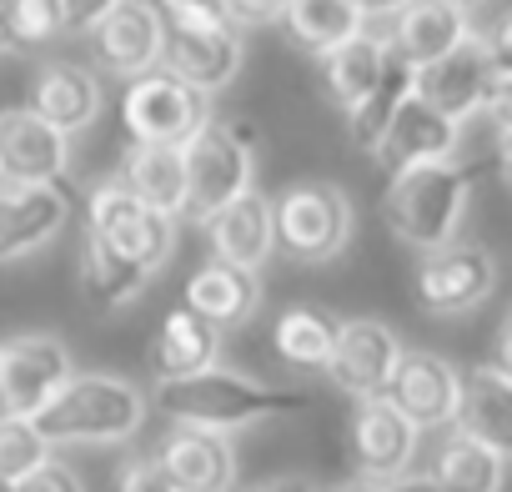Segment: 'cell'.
Returning a JSON list of instances; mask_svg holds the SVG:
<instances>
[{
  "instance_id": "cell-1",
  "label": "cell",
  "mask_w": 512,
  "mask_h": 492,
  "mask_svg": "<svg viewBox=\"0 0 512 492\" xmlns=\"http://www.w3.org/2000/svg\"><path fill=\"white\" fill-rule=\"evenodd\" d=\"M156 407L181 422V427H211V432H241L262 417H282V412H302L297 392H282L272 382H256L236 367H201L191 377H171L156 387Z\"/></svg>"
},
{
  "instance_id": "cell-2",
  "label": "cell",
  "mask_w": 512,
  "mask_h": 492,
  "mask_svg": "<svg viewBox=\"0 0 512 492\" xmlns=\"http://www.w3.org/2000/svg\"><path fill=\"white\" fill-rule=\"evenodd\" d=\"M467 191H472V171L457 161L402 166V171H392V186L382 196V221L407 246L432 252V246H447L457 236L462 211H467Z\"/></svg>"
},
{
  "instance_id": "cell-3",
  "label": "cell",
  "mask_w": 512,
  "mask_h": 492,
  "mask_svg": "<svg viewBox=\"0 0 512 492\" xmlns=\"http://www.w3.org/2000/svg\"><path fill=\"white\" fill-rule=\"evenodd\" d=\"M146 422V397L126 377H71L41 412L36 427L61 447V442H126Z\"/></svg>"
},
{
  "instance_id": "cell-4",
  "label": "cell",
  "mask_w": 512,
  "mask_h": 492,
  "mask_svg": "<svg viewBox=\"0 0 512 492\" xmlns=\"http://www.w3.org/2000/svg\"><path fill=\"white\" fill-rule=\"evenodd\" d=\"M277 221V252L292 262H332L352 241V196L337 181H297L272 201Z\"/></svg>"
},
{
  "instance_id": "cell-5",
  "label": "cell",
  "mask_w": 512,
  "mask_h": 492,
  "mask_svg": "<svg viewBox=\"0 0 512 492\" xmlns=\"http://www.w3.org/2000/svg\"><path fill=\"white\" fill-rule=\"evenodd\" d=\"M181 151H186V211H181L186 221L206 226L221 206L251 191V151L231 126L206 121Z\"/></svg>"
},
{
  "instance_id": "cell-6",
  "label": "cell",
  "mask_w": 512,
  "mask_h": 492,
  "mask_svg": "<svg viewBox=\"0 0 512 492\" xmlns=\"http://www.w3.org/2000/svg\"><path fill=\"white\" fill-rule=\"evenodd\" d=\"M86 231L106 236L116 252H126L131 262H141L146 272H161L171 246H176V216L146 206L126 181H101L91 191V211H86Z\"/></svg>"
},
{
  "instance_id": "cell-7",
  "label": "cell",
  "mask_w": 512,
  "mask_h": 492,
  "mask_svg": "<svg viewBox=\"0 0 512 492\" xmlns=\"http://www.w3.org/2000/svg\"><path fill=\"white\" fill-rule=\"evenodd\" d=\"M121 116H126L131 141L186 146V141L211 121V106H206V91L186 86L181 76H171V71H146V76H131L126 101H121Z\"/></svg>"
},
{
  "instance_id": "cell-8",
  "label": "cell",
  "mask_w": 512,
  "mask_h": 492,
  "mask_svg": "<svg viewBox=\"0 0 512 492\" xmlns=\"http://www.w3.org/2000/svg\"><path fill=\"white\" fill-rule=\"evenodd\" d=\"M71 377H76V362L61 337L51 332L0 337V412L36 417Z\"/></svg>"
},
{
  "instance_id": "cell-9",
  "label": "cell",
  "mask_w": 512,
  "mask_h": 492,
  "mask_svg": "<svg viewBox=\"0 0 512 492\" xmlns=\"http://www.w3.org/2000/svg\"><path fill=\"white\" fill-rule=\"evenodd\" d=\"M497 287V257L477 241H447L432 246L417 267V302L432 317H462L482 307Z\"/></svg>"
},
{
  "instance_id": "cell-10",
  "label": "cell",
  "mask_w": 512,
  "mask_h": 492,
  "mask_svg": "<svg viewBox=\"0 0 512 492\" xmlns=\"http://www.w3.org/2000/svg\"><path fill=\"white\" fill-rule=\"evenodd\" d=\"M492 76H497V66H492V46H487L482 36H467V41L452 46L447 56L417 66L412 91H417L427 106H437L442 116L467 121V116H477V111L487 106Z\"/></svg>"
},
{
  "instance_id": "cell-11",
  "label": "cell",
  "mask_w": 512,
  "mask_h": 492,
  "mask_svg": "<svg viewBox=\"0 0 512 492\" xmlns=\"http://www.w3.org/2000/svg\"><path fill=\"white\" fill-rule=\"evenodd\" d=\"M402 362V342L387 322L357 317V322H337V342L327 357V377L347 392V397H382L392 387V372Z\"/></svg>"
},
{
  "instance_id": "cell-12",
  "label": "cell",
  "mask_w": 512,
  "mask_h": 492,
  "mask_svg": "<svg viewBox=\"0 0 512 492\" xmlns=\"http://www.w3.org/2000/svg\"><path fill=\"white\" fill-rule=\"evenodd\" d=\"M417 437L422 427L382 392V397H362L352 412V462L362 477L372 482H392L412 467L417 457Z\"/></svg>"
},
{
  "instance_id": "cell-13",
  "label": "cell",
  "mask_w": 512,
  "mask_h": 492,
  "mask_svg": "<svg viewBox=\"0 0 512 492\" xmlns=\"http://www.w3.org/2000/svg\"><path fill=\"white\" fill-rule=\"evenodd\" d=\"M71 166V136L51 126L36 106L21 111H0V181H61Z\"/></svg>"
},
{
  "instance_id": "cell-14",
  "label": "cell",
  "mask_w": 512,
  "mask_h": 492,
  "mask_svg": "<svg viewBox=\"0 0 512 492\" xmlns=\"http://www.w3.org/2000/svg\"><path fill=\"white\" fill-rule=\"evenodd\" d=\"M96 61L111 76H146L166 56V11L156 0H121V6L91 31Z\"/></svg>"
},
{
  "instance_id": "cell-15",
  "label": "cell",
  "mask_w": 512,
  "mask_h": 492,
  "mask_svg": "<svg viewBox=\"0 0 512 492\" xmlns=\"http://www.w3.org/2000/svg\"><path fill=\"white\" fill-rule=\"evenodd\" d=\"M71 201L61 191V181H41V186H21V181H0V262L31 257L66 226Z\"/></svg>"
},
{
  "instance_id": "cell-16",
  "label": "cell",
  "mask_w": 512,
  "mask_h": 492,
  "mask_svg": "<svg viewBox=\"0 0 512 492\" xmlns=\"http://www.w3.org/2000/svg\"><path fill=\"white\" fill-rule=\"evenodd\" d=\"M161 66L171 76H181L186 86L216 96L241 71V36H236V26H166Z\"/></svg>"
},
{
  "instance_id": "cell-17",
  "label": "cell",
  "mask_w": 512,
  "mask_h": 492,
  "mask_svg": "<svg viewBox=\"0 0 512 492\" xmlns=\"http://www.w3.org/2000/svg\"><path fill=\"white\" fill-rule=\"evenodd\" d=\"M457 141H462V121L442 116L437 106H427V101L412 91V96L392 111V121H387V131H382V141H377L372 156H377L387 171H402V166H417V161H452Z\"/></svg>"
},
{
  "instance_id": "cell-18",
  "label": "cell",
  "mask_w": 512,
  "mask_h": 492,
  "mask_svg": "<svg viewBox=\"0 0 512 492\" xmlns=\"http://www.w3.org/2000/svg\"><path fill=\"white\" fill-rule=\"evenodd\" d=\"M457 392H462V372L432 352H402L397 372H392V387L387 397L422 427V432H437V427H452L457 417Z\"/></svg>"
},
{
  "instance_id": "cell-19",
  "label": "cell",
  "mask_w": 512,
  "mask_h": 492,
  "mask_svg": "<svg viewBox=\"0 0 512 492\" xmlns=\"http://www.w3.org/2000/svg\"><path fill=\"white\" fill-rule=\"evenodd\" d=\"M161 467L171 472L176 492H231L236 487V452H231V432H211V427H181L161 442Z\"/></svg>"
},
{
  "instance_id": "cell-20",
  "label": "cell",
  "mask_w": 512,
  "mask_h": 492,
  "mask_svg": "<svg viewBox=\"0 0 512 492\" xmlns=\"http://www.w3.org/2000/svg\"><path fill=\"white\" fill-rule=\"evenodd\" d=\"M457 432L487 442L492 452H502L512 462V377L497 372L492 362L462 372V392H457Z\"/></svg>"
},
{
  "instance_id": "cell-21",
  "label": "cell",
  "mask_w": 512,
  "mask_h": 492,
  "mask_svg": "<svg viewBox=\"0 0 512 492\" xmlns=\"http://www.w3.org/2000/svg\"><path fill=\"white\" fill-rule=\"evenodd\" d=\"M211 236V257L216 262H236V267H262L277 252V221H272V201L241 191L231 206H221L206 221Z\"/></svg>"
},
{
  "instance_id": "cell-22",
  "label": "cell",
  "mask_w": 512,
  "mask_h": 492,
  "mask_svg": "<svg viewBox=\"0 0 512 492\" xmlns=\"http://www.w3.org/2000/svg\"><path fill=\"white\" fill-rule=\"evenodd\" d=\"M472 36V21L457 0H412V6L397 16L392 31V51L407 66H427L437 56H447L452 46H462Z\"/></svg>"
},
{
  "instance_id": "cell-23",
  "label": "cell",
  "mask_w": 512,
  "mask_h": 492,
  "mask_svg": "<svg viewBox=\"0 0 512 492\" xmlns=\"http://www.w3.org/2000/svg\"><path fill=\"white\" fill-rule=\"evenodd\" d=\"M221 357V327L211 317H201L196 307H176L166 312L156 342H151V367L161 382L171 377H191L201 367H211Z\"/></svg>"
},
{
  "instance_id": "cell-24",
  "label": "cell",
  "mask_w": 512,
  "mask_h": 492,
  "mask_svg": "<svg viewBox=\"0 0 512 492\" xmlns=\"http://www.w3.org/2000/svg\"><path fill=\"white\" fill-rule=\"evenodd\" d=\"M186 307H196V312L211 317L216 327H241V322H251V312L262 307V282H256V267L206 262V267L186 282Z\"/></svg>"
},
{
  "instance_id": "cell-25",
  "label": "cell",
  "mask_w": 512,
  "mask_h": 492,
  "mask_svg": "<svg viewBox=\"0 0 512 492\" xmlns=\"http://www.w3.org/2000/svg\"><path fill=\"white\" fill-rule=\"evenodd\" d=\"M387 56H392V41H377L367 31H357L352 41L332 46L322 56V91H327V101L337 111H357L372 96V86L382 81Z\"/></svg>"
},
{
  "instance_id": "cell-26",
  "label": "cell",
  "mask_w": 512,
  "mask_h": 492,
  "mask_svg": "<svg viewBox=\"0 0 512 492\" xmlns=\"http://www.w3.org/2000/svg\"><path fill=\"white\" fill-rule=\"evenodd\" d=\"M146 287H151V272H146L141 262H131L126 252H116L106 236L86 231V241H81V292H86L91 307L121 312V307H131Z\"/></svg>"
},
{
  "instance_id": "cell-27",
  "label": "cell",
  "mask_w": 512,
  "mask_h": 492,
  "mask_svg": "<svg viewBox=\"0 0 512 492\" xmlns=\"http://www.w3.org/2000/svg\"><path fill=\"white\" fill-rule=\"evenodd\" d=\"M31 106H36L51 126H61L66 136H76V131H86V126L101 116V81H96L86 66L56 61V66H46V71L36 76Z\"/></svg>"
},
{
  "instance_id": "cell-28",
  "label": "cell",
  "mask_w": 512,
  "mask_h": 492,
  "mask_svg": "<svg viewBox=\"0 0 512 492\" xmlns=\"http://www.w3.org/2000/svg\"><path fill=\"white\" fill-rule=\"evenodd\" d=\"M146 206L181 216L186 211V151L161 146V141H131L126 151V176H121Z\"/></svg>"
},
{
  "instance_id": "cell-29",
  "label": "cell",
  "mask_w": 512,
  "mask_h": 492,
  "mask_svg": "<svg viewBox=\"0 0 512 492\" xmlns=\"http://www.w3.org/2000/svg\"><path fill=\"white\" fill-rule=\"evenodd\" d=\"M502 472H507V457L467 432H452L432 457V477L447 482L452 492H502Z\"/></svg>"
},
{
  "instance_id": "cell-30",
  "label": "cell",
  "mask_w": 512,
  "mask_h": 492,
  "mask_svg": "<svg viewBox=\"0 0 512 492\" xmlns=\"http://www.w3.org/2000/svg\"><path fill=\"white\" fill-rule=\"evenodd\" d=\"M282 21H287L292 41L312 56H327L332 46H342L362 31V11L352 0H287Z\"/></svg>"
},
{
  "instance_id": "cell-31",
  "label": "cell",
  "mask_w": 512,
  "mask_h": 492,
  "mask_svg": "<svg viewBox=\"0 0 512 492\" xmlns=\"http://www.w3.org/2000/svg\"><path fill=\"white\" fill-rule=\"evenodd\" d=\"M332 342H337V322L317 307H292L277 317L272 327V347L287 367H322L327 372V357H332Z\"/></svg>"
},
{
  "instance_id": "cell-32",
  "label": "cell",
  "mask_w": 512,
  "mask_h": 492,
  "mask_svg": "<svg viewBox=\"0 0 512 492\" xmlns=\"http://www.w3.org/2000/svg\"><path fill=\"white\" fill-rule=\"evenodd\" d=\"M412 81H417V66H407V61L392 51V56H387L382 81L372 86V96H367L357 111H347V131H352V141H357L362 151H377V141H382V131H387L392 111L412 96Z\"/></svg>"
},
{
  "instance_id": "cell-33",
  "label": "cell",
  "mask_w": 512,
  "mask_h": 492,
  "mask_svg": "<svg viewBox=\"0 0 512 492\" xmlns=\"http://www.w3.org/2000/svg\"><path fill=\"white\" fill-rule=\"evenodd\" d=\"M51 437L36 427V417H16V412H0V472L6 477H26L51 457Z\"/></svg>"
},
{
  "instance_id": "cell-34",
  "label": "cell",
  "mask_w": 512,
  "mask_h": 492,
  "mask_svg": "<svg viewBox=\"0 0 512 492\" xmlns=\"http://www.w3.org/2000/svg\"><path fill=\"white\" fill-rule=\"evenodd\" d=\"M11 26H16V46H46L66 36V11L61 0H11Z\"/></svg>"
},
{
  "instance_id": "cell-35",
  "label": "cell",
  "mask_w": 512,
  "mask_h": 492,
  "mask_svg": "<svg viewBox=\"0 0 512 492\" xmlns=\"http://www.w3.org/2000/svg\"><path fill=\"white\" fill-rule=\"evenodd\" d=\"M171 26H236L231 0H156Z\"/></svg>"
},
{
  "instance_id": "cell-36",
  "label": "cell",
  "mask_w": 512,
  "mask_h": 492,
  "mask_svg": "<svg viewBox=\"0 0 512 492\" xmlns=\"http://www.w3.org/2000/svg\"><path fill=\"white\" fill-rule=\"evenodd\" d=\"M116 492H176V482H171V472L161 467V457L151 452V457H131V462L121 467Z\"/></svg>"
},
{
  "instance_id": "cell-37",
  "label": "cell",
  "mask_w": 512,
  "mask_h": 492,
  "mask_svg": "<svg viewBox=\"0 0 512 492\" xmlns=\"http://www.w3.org/2000/svg\"><path fill=\"white\" fill-rule=\"evenodd\" d=\"M16 492H86V487H81V477H76L66 462L46 457L36 472H26V477L16 482Z\"/></svg>"
},
{
  "instance_id": "cell-38",
  "label": "cell",
  "mask_w": 512,
  "mask_h": 492,
  "mask_svg": "<svg viewBox=\"0 0 512 492\" xmlns=\"http://www.w3.org/2000/svg\"><path fill=\"white\" fill-rule=\"evenodd\" d=\"M116 6H121V0H61V11H66V31H76V36L86 31V36H91V31H96Z\"/></svg>"
},
{
  "instance_id": "cell-39",
  "label": "cell",
  "mask_w": 512,
  "mask_h": 492,
  "mask_svg": "<svg viewBox=\"0 0 512 492\" xmlns=\"http://www.w3.org/2000/svg\"><path fill=\"white\" fill-rule=\"evenodd\" d=\"M231 16L246 26H267V21L287 16V0H231Z\"/></svg>"
},
{
  "instance_id": "cell-40",
  "label": "cell",
  "mask_w": 512,
  "mask_h": 492,
  "mask_svg": "<svg viewBox=\"0 0 512 492\" xmlns=\"http://www.w3.org/2000/svg\"><path fill=\"white\" fill-rule=\"evenodd\" d=\"M497 131H512V76H492V91H487V106H482Z\"/></svg>"
},
{
  "instance_id": "cell-41",
  "label": "cell",
  "mask_w": 512,
  "mask_h": 492,
  "mask_svg": "<svg viewBox=\"0 0 512 492\" xmlns=\"http://www.w3.org/2000/svg\"><path fill=\"white\" fill-rule=\"evenodd\" d=\"M487 46H492V66H497V76H512V16L497 26V36H492Z\"/></svg>"
},
{
  "instance_id": "cell-42",
  "label": "cell",
  "mask_w": 512,
  "mask_h": 492,
  "mask_svg": "<svg viewBox=\"0 0 512 492\" xmlns=\"http://www.w3.org/2000/svg\"><path fill=\"white\" fill-rule=\"evenodd\" d=\"M492 367L512 377V307H507V317H502V327H497V342H492Z\"/></svg>"
},
{
  "instance_id": "cell-43",
  "label": "cell",
  "mask_w": 512,
  "mask_h": 492,
  "mask_svg": "<svg viewBox=\"0 0 512 492\" xmlns=\"http://www.w3.org/2000/svg\"><path fill=\"white\" fill-rule=\"evenodd\" d=\"M352 6L362 11V21H392L412 6V0H352Z\"/></svg>"
},
{
  "instance_id": "cell-44",
  "label": "cell",
  "mask_w": 512,
  "mask_h": 492,
  "mask_svg": "<svg viewBox=\"0 0 512 492\" xmlns=\"http://www.w3.org/2000/svg\"><path fill=\"white\" fill-rule=\"evenodd\" d=\"M387 492H452V487H447V482H437L432 472H417V477H407V472H402V477H392V482H387Z\"/></svg>"
},
{
  "instance_id": "cell-45",
  "label": "cell",
  "mask_w": 512,
  "mask_h": 492,
  "mask_svg": "<svg viewBox=\"0 0 512 492\" xmlns=\"http://www.w3.org/2000/svg\"><path fill=\"white\" fill-rule=\"evenodd\" d=\"M497 171L512 186V131H497Z\"/></svg>"
},
{
  "instance_id": "cell-46",
  "label": "cell",
  "mask_w": 512,
  "mask_h": 492,
  "mask_svg": "<svg viewBox=\"0 0 512 492\" xmlns=\"http://www.w3.org/2000/svg\"><path fill=\"white\" fill-rule=\"evenodd\" d=\"M16 51V26H11V0H0V56Z\"/></svg>"
},
{
  "instance_id": "cell-47",
  "label": "cell",
  "mask_w": 512,
  "mask_h": 492,
  "mask_svg": "<svg viewBox=\"0 0 512 492\" xmlns=\"http://www.w3.org/2000/svg\"><path fill=\"white\" fill-rule=\"evenodd\" d=\"M246 492H307L302 477H287V482H267V487H246Z\"/></svg>"
},
{
  "instance_id": "cell-48",
  "label": "cell",
  "mask_w": 512,
  "mask_h": 492,
  "mask_svg": "<svg viewBox=\"0 0 512 492\" xmlns=\"http://www.w3.org/2000/svg\"><path fill=\"white\" fill-rule=\"evenodd\" d=\"M337 492H387V482H372V477H357V482H342Z\"/></svg>"
},
{
  "instance_id": "cell-49",
  "label": "cell",
  "mask_w": 512,
  "mask_h": 492,
  "mask_svg": "<svg viewBox=\"0 0 512 492\" xmlns=\"http://www.w3.org/2000/svg\"><path fill=\"white\" fill-rule=\"evenodd\" d=\"M0 492H16V477H6V472H0Z\"/></svg>"
},
{
  "instance_id": "cell-50",
  "label": "cell",
  "mask_w": 512,
  "mask_h": 492,
  "mask_svg": "<svg viewBox=\"0 0 512 492\" xmlns=\"http://www.w3.org/2000/svg\"><path fill=\"white\" fill-rule=\"evenodd\" d=\"M457 6H462V11H472V6H482V0H457Z\"/></svg>"
},
{
  "instance_id": "cell-51",
  "label": "cell",
  "mask_w": 512,
  "mask_h": 492,
  "mask_svg": "<svg viewBox=\"0 0 512 492\" xmlns=\"http://www.w3.org/2000/svg\"><path fill=\"white\" fill-rule=\"evenodd\" d=\"M307 492H312V487H307Z\"/></svg>"
}]
</instances>
